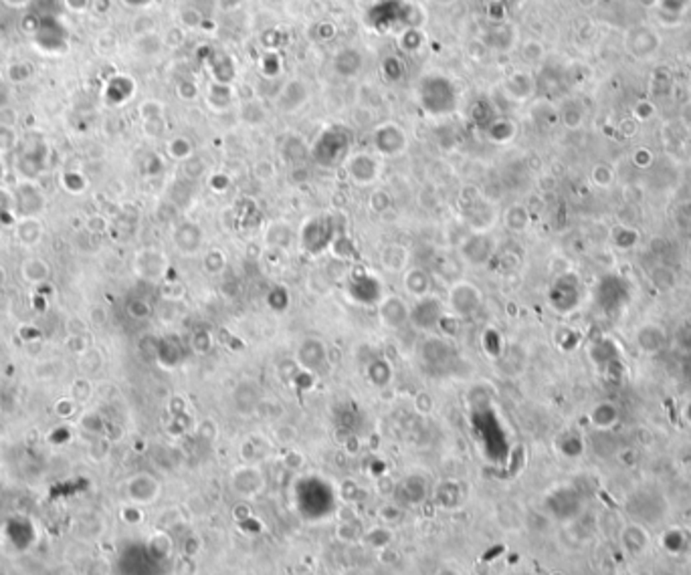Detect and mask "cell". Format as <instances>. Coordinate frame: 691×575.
<instances>
[{
    "mask_svg": "<svg viewBox=\"0 0 691 575\" xmlns=\"http://www.w3.org/2000/svg\"><path fill=\"white\" fill-rule=\"evenodd\" d=\"M233 404L240 414H253L261 406V392L253 379H243L233 392Z\"/></svg>",
    "mask_w": 691,
    "mask_h": 575,
    "instance_id": "obj_21",
    "label": "cell"
},
{
    "mask_svg": "<svg viewBox=\"0 0 691 575\" xmlns=\"http://www.w3.org/2000/svg\"><path fill=\"white\" fill-rule=\"evenodd\" d=\"M184 345L182 341L176 336H166L158 339V350H156V360L158 364L164 367H174L182 362Z\"/></svg>",
    "mask_w": 691,
    "mask_h": 575,
    "instance_id": "obj_22",
    "label": "cell"
},
{
    "mask_svg": "<svg viewBox=\"0 0 691 575\" xmlns=\"http://www.w3.org/2000/svg\"><path fill=\"white\" fill-rule=\"evenodd\" d=\"M372 146L381 158H396L402 155L409 148V136L395 121H384L376 126L372 134Z\"/></svg>",
    "mask_w": 691,
    "mask_h": 575,
    "instance_id": "obj_7",
    "label": "cell"
},
{
    "mask_svg": "<svg viewBox=\"0 0 691 575\" xmlns=\"http://www.w3.org/2000/svg\"><path fill=\"white\" fill-rule=\"evenodd\" d=\"M4 283H6V271L0 267V289L4 287Z\"/></svg>",
    "mask_w": 691,
    "mask_h": 575,
    "instance_id": "obj_60",
    "label": "cell"
},
{
    "mask_svg": "<svg viewBox=\"0 0 691 575\" xmlns=\"http://www.w3.org/2000/svg\"><path fill=\"white\" fill-rule=\"evenodd\" d=\"M419 357L426 367L443 369V367H447V365H451L455 362L457 350L447 341V337L429 333L419 343Z\"/></svg>",
    "mask_w": 691,
    "mask_h": 575,
    "instance_id": "obj_8",
    "label": "cell"
},
{
    "mask_svg": "<svg viewBox=\"0 0 691 575\" xmlns=\"http://www.w3.org/2000/svg\"><path fill=\"white\" fill-rule=\"evenodd\" d=\"M504 223H506L509 230L522 232V230L528 228V212L523 211L522 206H511L506 212V216H504Z\"/></svg>",
    "mask_w": 691,
    "mask_h": 575,
    "instance_id": "obj_38",
    "label": "cell"
},
{
    "mask_svg": "<svg viewBox=\"0 0 691 575\" xmlns=\"http://www.w3.org/2000/svg\"><path fill=\"white\" fill-rule=\"evenodd\" d=\"M297 372H299V365H297V362L296 360H283L281 364H279V378L283 379V381H294V378L297 376Z\"/></svg>",
    "mask_w": 691,
    "mask_h": 575,
    "instance_id": "obj_49",
    "label": "cell"
},
{
    "mask_svg": "<svg viewBox=\"0 0 691 575\" xmlns=\"http://www.w3.org/2000/svg\"><path fill=\"white\" fill-rule=\"evenodd\" d=\"M487 134H489V140L497 141V143H504V141L511 138V134H513V124H511V121H506V119H497V121H494V124H489Z\"/></svg>",
    "mask_w": 691,
    "mask_h": 575,
    "instance_id": "obj_43",
    "label": "cell"
},
{
    "mask_svg": "<svg viewBox=\"0 0 691 575\" xmlns=\"http://www.w3.org/2000/svg\"><path fill=\"white\" fill-rule=\"evenodd\" d=\"M378 259H381V267L386 273H405L410 267V251L400 242L384 244Z\"/></svg>",
    "mask_w": 691,
    "mask_h": 575,
    "instance_id": "obj_20",
    "label": "cell"
},
{
    "mask_svg": "<svg viewBox=\"0 0 691 575\" xmlns=\"http://www.w3.org/2000/svg\"><path fill=\"white\" fill-rule=\"evenodd\" d=\"M412 406H414V410H417L419 414H423V416L431 414V412H433V406H435L433 396L426 392H419L417 396H414V400H412Z\"/></svg>",
    "mask_w": 691,
    "mask_h": 575,
    "instance_id": "obj_48",
    "label": "cell"
},
{
    "mask_svg": "<svg viewBox=\"0 0 691 575\" xmlns=\"http://www.w3.org/2000/svg\"><path fill=\"white\" fill-rule=\"evenodd\" d=\"M435 503L441 509L453 511L461 503V487L457 480H443L435 489Z\"/></svg>",
    "mask_w": 691,
    "mask_h": 575,
    "instance_id": "obj_25",
    "label": "cell"
},
{
    "mask_svg": "<svg viewBox=\"0 0 691 575\" xmlns=\"http://www.w3.org/2000/svg\"><path fill=\"white\" fill-rule=\"evenodd\" d=\"M212 77H214V83L231 85L235 81V63L226 55H214Z\"/></svg>",
    "mask_w": 691,
    "mask_h": 575,
    "instance_id": "obj_31",
    "label": "cell"
},
{
    "mask_svg": "<svg viewBox=\"0 0 691 575\" xmlns=\"http://www.w3.org/2000/svg\"><path fill=\"white\" fill-rule=\"evenodd\" d=\"M344 168L348 178L356 186H370L381 178V160L378 155L368 154V152H358L346 158Z\"/></svg>",
    "mask_w": 691,
    "mask_h": 575,
    "instance_id": "obj_9",
    "label": "cell"
},
{
    "mask_svg": "<svg viewBox=\"0 0 691 575\" xmlns=\"http://www.w3.org/2000/svg\"><path fill=\"white\" fill-rule=\"evenodd\" d=\"M338 235H344V232L338 230L336 218L332 214H318V216H310L301 225L299 232H297V240L308 254L322 256V254L330 253V247Z\"/></svg>",
    "mask_w": 691,
    "mask_h": 575,
    "instance_id": "obj_3",
    "label": "cell"
},
{
    "mask_svg": "<svg viewBox=\"0 0 691 575\" xmlns=\"http://www.w3.org/2000/svg\"><path fill=\"white\" fill-rule=\"evenodd\" d=\"M396 494H398V501L402 505H423L426 497H429V480L423 475H409L398 485Z\"/></svg>",
    "mask_w": 691,
    "mask_h": 575,
    "instance_id": "obj_16",
    "label": "cell"
},
{
    "mask_svg": "<svg viewBox=\"0 0 691 575\" xmlns=\"http://www.w3.org/2000/svg\"><path fill=\"white\" fill-rule=\"evenodd\" d=\"M330 253H332V256L334 259H338V261H348V259H356V244H354V240L350 239V237H346V235H338L336 237V240L332 242V247H330Z\"/></svg>",
    "mask_w": 691,
    "mask_h": 575,
    "instance_id": "obj_37",
    "label": "cell"
},
{
    "mask_svg": "<svg viewBox=\"0 0 691 575\" xmlns=\"http://www.w3.org/2000/svg\"><path fill=\"white\" fill-rule=\"evenodd\" d=\"M21 273L25 277V281L33 283V285H42V283L49 279L51 275V265L45 261V259H39V256H30L23 263L21 267Z\"/></svg>",
    "mask_w": 691,
    "mask_h": 575,
    "instance_id": "obj_26",
    "label": "cell"
},
{
    "mask_svg": "<svg viewBox=\"0 0 691 575\" xmlns=\"http://www.w3.org/2000/svg\"><path fill=\"white\" fill-rule=\"evenodd\" d=\"M134 268L146 281H160L168 273L170 261L168 256L162 251H158V249H144V251L136 254Z\"/></svg>",
    "mask_w": 691,
    "mask_h": 575,
    "instance_id": "obj_14",
    "label": "cell"
},
{
    "mask_svg": "<svg viewBox=\"0 0 691 575\" xmlns=\"http://www.w3.org/2000/svg\"><path fill=\"white\" fill-rule=\"evenodd\" d=\"M352 146V134L344 126H330L318 136L310 148V155L313 162L322 168H334L342 162H346L348 152Z\"/></svg>",
    "mask_w": 691,
    "mask_h": 575,
    "instance_id": "obj_2",
    "label": "cell"
},
{
    "mask_svg": "<svg viewBox=\"0 0 691 575\" xmlns=\"http://www.w3.org/2000/svg\"><path fill=\"white\" fill-rule=\"evenodd\" d=\"M89 228L91 230H105L108 226H105V220H101V218H91L89 220Z\"/></svg>",
    "mask_w": 691,
    "mask_h": 575,
    "instance_id": "obj_58",
    "label": "cell"
},
{
    "mask_svg": "<svg viewBox=\"0 0 691 575\" xmlns=\"http://www.w3.org/2000/svg\"><path fill=\"white\" fill-rule=\"evenodd\" d=\"M617 416H619V412H617V408L612 406V404H608V402H600V404H596V406L593 408V412H591V420H593V424L596 426V428H610L615 422H617Z\"/></svg>",
    "mask_w": 691,
    "mask_h": 575,
    "instance_id": "obj_35",
    "label": "cell"
},
{
    "mask_svg": "<svg viewBox=\"0 0 691 575\" xmlns=\"http://www.w3.org/2000/svg\"><path fill=\"white\" fill-rule=\"evenodd\" d=\"M402 517H405L402 506L395 505V503H386V505H382L378 509V519L382 521V525H388V527L396 525V523L402 521Z\"/></svg>",
    "mask_w": 691,
    "mask_h": 575,
    "instance_id": "obj_44",
    "label": "cell"
},
{
    "mask_svg": "<svg viewBox=\"0 0 691 575\" xmlns=\"http://www.w3.org/2000/svg\"><path fill=\"white\" fill-rule=\"evenodd\" d=\"M231 489L240 499H255L265 491V475L255 464H243L231 473Z\"/></svg>",
    "mask_w": 691,
    "mask_h": 575,
    "instance_id": "obj_12",
    "label": "cell"
},
{
    "mask_svg": "<svg viewBox=\"0 0 691 575\" xmlns=\"http://www.w3.org/2000/svg\"><path fill=\"white\" fill-rule=\"evenodd\" d=\"M402 285H405V291L412 299H421V297H426V295L433 293V277L423 267L407 268L405 275H402Z\"/></svg>",
    "mask_w": 691,
    "mask_h": 575,
    "instance_id": "obj_19",
    "label": "cell"
},
{
    "mask_svg": "<svg viewBox=\"0 0 691 575\" xmlns=\"http://www.w3.org/2000/svg\"><path fill=\"white\" fill-rule=\"evenodd\" d=\"M91 321L98 323V325H103V323L108 321V313L101 307H95L91 311Z\"/></svg>",
    "mask_w": 691,
    "mask_h": 575,
    "instance_id": "obj_57",
    "label": "cell"
},
{
    "mask_svg": "<svg viewBox=\"0 0 691 575\" xmlns=\"http://www.w3.org/2000/svg\"><path fill=\"white\" fill-rule=\"evenodd\" d=\"M621 545L631 557H641L649 549V533L641 523H629L621 533Z\"/></svg>",
    "mask_w": 691,
    "mask_h": 575,
    "instance_id": "obj_18",
    "label": "cell"
},
{
    "mask_svg": "<svg viewBox=\"0 0 691 575\" xmlns=\"http://www.w3.org/2000/svg\"><path fill=\"white\" fill-rule=\"evenodd\" d=\"M296 362L301 369L320 374L325 372V367L330 365V351L320 337H306L297 348Z\"/></svg>",
    "mask_w": 691,
    "mask_h": 575,
    "instance_id": "obj_11",
    "label": "cell"
},
{
    "mask_svg": "<svg viewBox=\"0 0 691 575\" xmlns=\"http://www.w3.org/2000/svg\"><path fill=\"white\" fill-rule=\"evenodd\" d=\"M126 309L127 313H129V317L136 319V321H144V319H148V317L152 315V305H150L146 299H141V297H134V299H129Z\"/></svg>",
    "mask_w": 691,
    "mask_h": 575,
    "instance_id": "obj_41",
    "label": "cell"
},
{
    "mask_svg": "<svg viewBox=\"0 0 691 575\" xmlns=\"http://www.w3.org/2000/svg\"><path fill=\"white\" fill-rule=\"evenodd\" d=\"M376 313H378V321L384 329L400 331L402 327L409 325L410 305L398 295H386L378 301Z\"/></svg>",
    "mask_w": 691,
    "mask_h": 575,
    "instance_id": "obj_10",
    "label": "cell"
},
{
    "mask_svg": "<svg viewBox=\"0 0 691 575\" xmlns=\"http://www.w3.org/2000/svg\"><path fill=\"white\" fill-rule=\"evenodd\" d=\"M445 313H447V305L443 303V299L431 293L421 299H414V303L410 305L409 325L421 333H433L439 329V323L445 317Z\"/></svg>",
    "mask_w": 691,
    "mask_h": 575,
    "instance_id": "obj_5",
    "label": "cell"
},
{
    "mask_svg": "<svg viewBox=\"0 0 691 575\" xmlns=\"http://www.w3.org/2000/svg\"><path fill=\"white\" fill-rule=\"evenodd\" d=\"M550 575H562V574H558V571H556V574H550Z\"/></svg>",
    "mask_w": 691,
    "mask_h": 575,
    "instance_id": "obj_62",
    "label": "cell"
},
{
    "mask_svg": "<svg viewBox=\"0 0 691 575\" xmlns=\"http://www.w3.org/2000/svg\"><path fill=\"white\" fill-rule=\"evenodd\" d=\"M336 537L344 543H354V541H360L364 537V533H362V529H360V525L356 521H344L336 527Z\"/></svg>",
    "mask_w": 691,
    "mask_h": 575,
    "instance_id": "obj_40",
    "label": "cell"
},
{
    "mask_svg": "<svg viewBox=\"0 0 691 575\" xmlns=\"http://www.w3.org/2000/svg\"><path fill=\"white\" fill-rule=\"evenodd\" d=\"M368 206L374 214H384L393 208V196L386 190H376L368 198Z\"/></svg>",
    "mask_w": 691,
    "mask_h": 575,
    "instance_id": "obj_42",
    "label": "cell"
},
{
    "mask_svg": "<svg viewBox=\"0 0 691 575\" xmlns=\"http://www.w3.org/2000/svg\"><path fill=\"white\" fill-rule=\"evenodd\" d=\"M495 254V240L489 232H469L459 242V259L473 268L485 267Z\"/></svg>",
    "mask_w": 691,
    "mask_h": 575,
    "instance_id": "obj_6",
    "label": "cell"
},
{
    "mask_svg": "<svg viewBox=\"0 0 691 575\" xmlns=\"http://www.w3.org/2000/svg\"><path fill=\"white\" fill-rule=\"evenodd\" d=\"M73 410H75V400H59V404H57V414L59 416H69V414H73Z\"/></svg>",
    "mask_w": 691,
    "mask_h": 575,
    "instance_id": "obj_53",
    "label": "cell"
},
{
    "mask_svg": "<svg viewBox=\"0 0 691 575\" xmlns=\"http://www.w3.org/2000/svg\"><path fill=\"white\" fill-rule=\"evenodd\" d=\"M283 155H285V160L289 164H299V162H303L310 155V148L306 146V141L301 140V138L291 136V138H287L285 143H283Z\"/></svg>",
    "mask_w": 691,
    "mask_h": 575,
    "instance_id": "obj_36",
    "label": "cell"
},
{
    "mask_svg": "<svg viewBox=\"0 0 691 575\" xmlns=\"http://www.w3.org/2000/svg\"><path fill=\"white\" fill-rule=\"evenodd\" d=\"M417 99L424 113L441 117L449 115L457 109L459 103V89L447 75L441 73H426L421 77L417 87Z\"/></svg>",
    "mask_w": 691,
    "mask_h": 575,
    "instance_id": "obj_1",
    "label": "cell"
},
{
    "mask_svg": "<svg viewBox=\"0 0 691 575\" xmlns=\"http://www.w3.org/2000/svg\"><path fill=\"white\" fill-rule=\"evenodd\" d=\"M200 263H202V268H204L207 275H221L226 268V265H228V259H226L225 251H221V249H209L207 253L202 254Z\"/></svg>",
    "mask_w": 691,
    "mask_h": 575,
    "instance_id": "obj_33",
    "label": "cell"
},
{
    "mask_svg": "<svg viewBox=\"0 0 691 575\" xmlns=\"http://www.w3.org/2000/svg\"><path fill=\"white\" fill-rule=\"evenodd\" d=\"M198 549H200V541H198L197 537H190V539H186L182 551L186 557H192V555H197Z\"/></svg>",
    "mask_w": 691,
    "mask_h": 575,
    "instance_id": "obj_54",
    "label": "cell"
},
{
    "mask_svg": "<svg viewBox=\"0 0 691 575\" xmlns=\"http://www.w3.org/2000/svg\"><path fill=\"white\" fill-rule=\"evenodd\" d=\"M294 237H296V230L291 228L289 223L285 220H273L265 226V232H263V240L265 244L271 247V249H287L291 242H294Z\"/></svg>",
    "mask_w": 691,
    "mask_h": 575,
    "instance_id": "obj_23",
    "label": "cell"
},
{
    "mask_svg": "<svg viewBox=\"0 0 691 575\" xmlns=\"http://www.w3.org/2000/svg\"><path fill=\"white\" fill-rule=\"evenodd\" d=\"M172 244L184 256H197L204 247V230L194 220H182L172 228Z\"/></svg>",
    "mask_w": 691,
    "mask_h": 575,
    "instance_id": "obj_13",
    "label": "cell"
},
{
    "mask_svg": "<svg viewBox=\"0 0 691 575\" xmlns=\"http://www.w3.org/2000/svg\"><path fill=\"white\" fill-rule=\"evenodd\" d=\"M283 464H285L287 468H291V470H297V468L303 464V456H301L299 452H296V450H289V452L285 454V458H283Z\"/></svg>",
    "mask_w": 691,
    "mask_h": 575,
    "instance_id": "obj_51",
    "label": "cell"
},
{
    "mask_svg": "<svg viewBox=\"0 0 691 575\" xmlns=\"http://www.w3.org/2000/svg\"><path fill=\"white\" fill-rule=\"evenodd\" d=\"M265 303L271 311L275 313H285L291 305V293L287 291L285 285H273L265 293Z\"/></svg>",
    "mask_w": 691,
    "mask_h": 575,
    "instance_id": "obj_30",
    "label": "cell"
},
{
    "mask_svg": "<svg viewBox=\"0 0 691 575\" xmlns=\"http://www.w3.org/2000/svg\"><path fill=\"white\" fill-rule=\"evenodd\" d=\"M310 99V87L301 79H291L283 85L275 99V107L281 113H296Z\"/></svg>",
    "mask_w": 691,
    "mask_h": 575,
    "instance_id": "obj_15",
    "label": "cell"
},
{
    "mask_svg": "<svg viewBox=\"0 0 691 575\" xmlns=\"http://www.w3.org/2000/svg\"><path fill=\"white\" fill-rule=\"evenodd\" d=\"M197 436L202 440V442H214L216 440V436H219V426H216V422L212 420V418H204V420H200L197 424Z\"/></svg>",
    "mask_w": 691,
    "mask_h": 575,
    "instance_id": "obj_46",
    "label": "cell"
},
{
    "mask_svg": "<svg viewBox=\"0 0 691 575\" xmlns=\"http://www.w3.org/2000/svg\"><path fill=\"white\" fill-rule=\"evenodd\" d=\"M214 348V336L209 327H197L190 336V350L197 355H209Z\"/></svg>",
    "mask_w": 691,
    "mask_h": 575,
    "instance_id": "obj_34",
    "label": "cell"
},
{
    "mask_svg": "<svg viewBox=\"0 0 691 575\" xmlns=\"http://www.w3.org/2000/svg\"><path fill=\"white\" fill-rule=\"evenodd\" d=\"M362 539L366 541L370 547H374L378 551V549L390 547V543L395 541V533L390 531L388 525H376V527L368 529Z\"/></svg>",
    "mask_w": 691,
    "mask_h": 575,
    "instance_id": "obj_32",
    "label": "cell"
},
{
    "mask_svg": "<svg viewBox=\"0 0 691 575\" xmlns=\"http://www.w3.org/2000/svg\"><path fill=\"white\" fill-rule=\"evenodd\" d=\"M124 519H126L127 523H140L141 511L138 509V506H127L126 511H124Z\"/></svg>",
    "mask_w": 691,
    "mask_h": 575,
    "instance_id": "obj_56",
    "label": "cell"
},
{
    "mask_svg": "<svg viewBox=\"0 0 691 575\" xmlns=\"http://www.w3.org/2000/svg\"><path fill=\"white\" fill-rule=\"evenodd\" d=\"M178 93H180V97L186 99V101H192V99H197L198 87L192 83V81H184V83H180V87H178Z\"/></svg>",
    "mask_w": 691,
    "mask_h": 575,
    "instance_id": "obj_50",
    "label": "cell"
},
{
    "mask_svg": "<svg viewBox=\"0 0 691 575\" xmlns=\"http://www.w3.org/2000/svg\"><path fill=\"white\" fill-rule=\"evenodd\" d=\"M192 152H194V148H192V141L188 140V138H184V136H178V138H174V140H170V143H168V154L174 158V160H188V158H192Z\"/></svg>",
    "mask_w": 691,
    "mask_h": 575,
    "instance_id": "obj_39",
    "label": "cell"
},
{
    "mask_svg": "<svg viewBox=\"0 0 691 575\" xmlns=\"http://www.w3.org/2000/svg\"><path fill=\"white\" fill-rule=\"evenodd\" d=\"M435 575H459L457 569H451V567H441Z\"/></svg>",
    "mask_w": 691,
    "mask_h": 575,
    "instance_id": "obj_59",
    "label": "cell"
},
{
    "mask_svg": "<svg viewBox=\"0 0 691 575\" xmlns=\"http://www.w3.org/2000/svg\"><path fill=\"white\" fill-rule=\"evenodd\" d=\"M233 517L239 521V523L251 519V509H249L247 505H237L235 509H233Z\"/></svg>",
    "mask_w": 691,
    "mask_h": 575,
    "instance_id": "obj_55",
    "label": "cell"
},
{
    "mask_svg": "<svg viewBox=\"0 0 691 575\" xmlns=\"http://www.w3.org/2000/svg\"><path fill=\"white\" fill-rule=\"evenodd\" d=\"M127 494L129 499L136 503V505H148V503H154L160 494V485L154 477L141 473V475H136V477L129 478L127 482Z\"/></svg>",
    "mask_w": 691,
    "mask_h": 575,
    "instance_id": "obj_17",
    "label": "cell"
},
{
    "mask_svg": "<svg viewBox=\"0 0 691 575\" xmlns=\"http://www.w3.org/2000/svg\"><path fill=\"white\" fill-rule=\"evenodd\" d=\"M685 418L690 420V424H691V402H690V406L685 408Z\"/></svg>",
    "mask_w": 691,
    "mask_h": 575,
    "instance_id": "obj_61",
    "label": "cell"
},
{
    "mask_svg": "<svg viewBox=\"0 0 691 575\" xmlns=\"http://www.w3.org/2000/svg\"><path fill=\"white\" fill-rule=\"evenodd\" d=\"M366 376L372 386H376V388H386V386H390V381H393V376H395V374H393V365H390L388 360H384V357H376V360H372V362L368 364Z\"/></svg>",
    "mask_w": 691,
    "mask_h": 575,
    "instance_id": "obj_27",
    "label": "cell"
},
{
    "mask_svg": "<svg viewBox=\"0 0 691 575\" xmlns=\"http://www.w3.org/2000/svg\"><path fill=\"white\" fill-rule=\"evenodd\" d=\"M42 235H45V230H42L41 220H37L35 216H25L23 220L16 223V237L27 247L41 242Z\"/></svg>",
    "mask_w": 691,
    "mask_h": 575,
    "instance_id": "obj_28",
    "label": "cell"
},
{
    "mask_svg": "<svg viewBox=\"0 0 691 575\" xmlns=\"http://www.w3.org/2000/svg\"><path fill=\"white\" fill-rule=\"evenodd\" d=\"M339 497H342L346 503H354V501H358V497H360V487H358V482L352 480V478H346V480L342 482V487H339Z\"/></svg>",
    "mask_w": 691,
    "mask_h": 575,
    "instance_id": "obj_47",
    "label": "cell"
},
{
    "mask_svg": "<svg viewBox=\"0 0 691 575\" xmlns=\"http://www.w3.org/2000/svg\"><path fill=\"white\" fill-rule=\"evenodd\" d=\"M398 559V553H396L393 547H384L378 549V562L384 563V565H390Z\"/></svg>",
    "mask_w": 691,
    "mask_h": 575,
    "instance_id": "obj_52",
    "label": "cell"
},
{
    "mask_svg": "<svg viewBox=\"0 0 691 575\" xmlns=\"http://www.w3.org/2000/svg\"><path fill=\"white\" fill-rule=\"evenodd\" d=\"M362 63H364V59L360 55V51L342 49L338 55L334 57V71L339 77H356L362 69Z\"/></svg>",
    "mask_w": 691,
    "mask_h": 575,
    "instance_id": "obj_24",
    "label": "cell"
},
{
    "mask_svg": "<svg viewBox=\"0 0 691 575\" xmlns=\"http://www.w3.org/2000/svg\"><path fill=\"white\" fill-rule=\"evenodd\" d=\"M402 73H405V67H402L400 59L388 57L382 61V75L386 77V81H400Z\"/></svg>",
    "mask_w": 691,
    "mask_h": 575,
    "instance_id": "obj_45",
    "label": "cell"
},
{
    "mask_svg": "<svg viewBox=\"0 0 691 575\" xmlns=\"http://www.w3.org/2000/svg\"><path fill=\"white\" fill-rule=\"evenodd\" d=\"M445 305L449 309V313L455 315L459 321H469L471 317H475L480 313L481 305H483V295H481L480 287L471 281H455L447 291Z\"/></svg>",
    "mask_w": 691,
    "mask_h": 575,
    "instance_id": "obj_4",
    "label": "cell"
},
{
    "mask_svg": "<svg viewBox=\"0 0 691 575\" xmlns=\"http://www.w3.org/2000/svg\"><path fill=\"white\" fill-rule=\"evenodd\" d=\"M233 101H235V97H233L231 85H211V89H209V105H211L214 112H226L233 105Z\"/></svg>",
    "mask_w": 691,
    "mask_h": 575,
    "instance_id": "obj_29",
    "label": "cell"
}]
</instances>
